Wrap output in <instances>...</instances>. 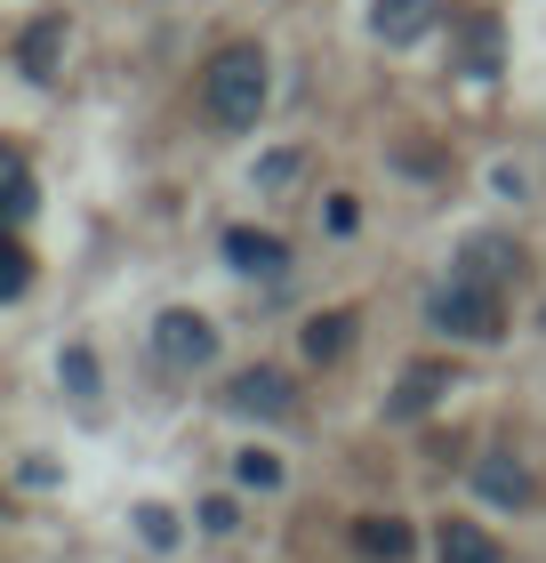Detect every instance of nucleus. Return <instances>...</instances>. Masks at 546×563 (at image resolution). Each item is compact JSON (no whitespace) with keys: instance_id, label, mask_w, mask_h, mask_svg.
Here are the masks:
<instances>
[{"instance_id":"obj_3","label":"nucleus","mask_w":546,"mask_h":563,"mask_svg":"<svg viewBox=\"0 0 546 563\" xmlns=\"http://www.w3.org/2000/svg\"><path fill=\"white\" fill-rule=\"evenodd\" d=\"M153 354H161L169 371H201V363H218V330L186 314V306H169L161 322H153Z\"/></svg>"},{"instance_id":"obj_16","label":"nucleus","mask_w":546,"mask_h":563,"mask_svg":"<svg viewBox=\"0 0 546 563\" xmlns=\"http://www.w3.org/2000/svg\"><path fill=\"white\" fill-rule=\"evenodd\" d=\"M137 531H145V548H177V523H169V507H137Z\"/></svg>"},{"instance_id":"obj_2","label":"nucleus","mask_w":546,"mask_h":563,"mask_svg":"<svg viewBox=\"0 0 546 563\" xmlns=\"http://www.w3.org/2000/svg\"><path fill=\"white\" fill-rule=\"evenodd\" d=\"M426 322H434V330H450V339H475V346H490V339H499V330H506L499 282H475V274L442 282V290L426 298Z\"/></svg>"},{"instance_id":"obj_12","label":"nucleus","mask_w":546,"mask_h":563,"mask_svg":"<svg viewBox=\"0 0 546 563\" xmlns=\"http://www.w3.org/2000/svg\"><path fill=\"white\" fill-rule=\"evenodd\" d=\"M434 395H442V371H410V378H402V395H394V419L434 411Z\"/></svg>"},{"instance_id":"obj_11","label":"nucleus","mask_w":546,"mask_h":563,"mask_svg":"<svg viewBox=\"0 0 546 563\" xmlns=\"http://www.w3.org/2000/svg\"><path fill=\"white\" fill-rule=\"evenodd\" d=\"M475 483H482L490 499H531V475H523V467H506V459H482Z\"/></svg>"},{"instance_id":"obj_5","label":"nucleus","mask_w":546,"mask_h":563,"mask_svg":"<svg viewBox=\"0 0 546 563\" xmlns=\"http://www.w3.org/2000/svg\"><path fill=\"white\" fill-rule=\"evenodd\" d=\"M225 402H233V411H249V419H281V411H290V378L257 363V371H242L225 387Z\"/></svg>"},{"instance_id":"obj_15","label":"nucleus","mask_w":546,"mask_h":563,"mask_svg":"<svg viewBox=\"0 0 546 563\" xmlns=\"http://www.w3.org/2000/svg\"><path fill=\"white\" fill-rule=\"evenodd\" d=\"M65 387H73V395H97V354H89V346L65 354Z\"/></svg>"},{"instance_id":"obj_17","label":"nucleus","mask_w":546,"mask_h":563,"mask_svg":"<svg viewBox=\"0 0 546 563\" xmlns=\"http://www.w3.org/2000/svg\"><path fill=\"white\" fill-rule=\"evenodd\" d=\"M24 282H33V258L9 250V258H0V298H24Z\"/></svg>"},{"instance_id":"obj_10","label":"nucleus","mask_w":546,"mask_h":563,"mask_svg":"<svg viewBox=\"0 0 546 563\" xmlns=\"http://www.w3.org/2000/svg\"><path fill=\"white\" fill-rule=\"evenodd\" d=\"M442 563H506V548L482 523H442Z\"/></svg>"},{"instance_id":"obj_18","label":"nucleus","mask_w":546,"mask_h":563,"mask_svg":"<svg viewBox=\"0 0 546 563\" xmlns=\"http://www.w3.org/2000/svg\"><path fill=\"white\" fill-rule=\"evenodd\" d=\"M290 177H298V153H274V162H257V186H290Z\"/></svg>"},{"instance_id":"obj_9","label":"nucleus","mask_w":546,"mask_h":563,"mask_svg":"<svg viewBox=\"0 0 546 563\" xmlns=\"http://www.w3.org/2000/svg\"><path fill=\"white\" fill-rule=\"evenodd\" d=\"M298 346H305V363H337V354L354 346V314H314L298 330Z\"/></svg>"},{"instance_id":"obj_14","label":"nucleus","mask_w":546,"mask_h":563,"mask_svg":"<svg viewBox=\"0 0 546 563\" xmlns=\"http://www.w3.org/2000/svg\"><path fill=\"white\" fill-rule=\"evenodd\" d=\"M9 218L16 225L33 218V169H24V153H9Z\"/></svg>"},{"instance_id":"obj_13","label":"nucleus","mask_w":546,"mask_h":563,"mask_svg":"<svg viewBox=\"0 0 546 563\" xmlns=\"http://www.w3.org/2000/svg\"><path fill=\"white\" fill-rule=\"evenodd\" d=\"M233 483H249V492H274V483H281V459H274V451H233Z\"/></svg>"},{"instance_id":"obj_8","label":"nucleus","mask_w":546,"mask_h":563,"mask_svg":"<svg viewBox=\"0 0 546 563\" xmlns=\"http://www.w3.org/2000/svg\"><path fill=\"white\" fill-rule=\"evenodd\" d=\"M354 548L370 555V563H402L410 555V523L402 516H361L354 523Z\"/></svg>"},{"instance_id":"obj_1","label":"nucleus","mask_w":546,"mask_h":563,"mask_svg":"<svg viewBox=\"0 0 546 563\" xmlns=\"http://www.w3.org/2000/svg\"><path fill=\"white\" fill-rule=\"evenodd\" d=\"M266 48H218L210 73H201V113L218 121V130H257V113H266Z\"/></svg>"},{"instance_id":"obj_6","label":"nucleus","mask_w":546,"mask_h":563,"mask_svg":"<svg viewBox=\"0 0 546 563\" xmlns=\"http://www.w3.org/2000/svg\"><path fill=\"white\" fill-rule=\"evenodd\" d=\"M225 258L242 266V274H281V266H290V242L266 234V225H233V234H225Z\"/></svg>"},{"instance_id":"obj_4","label":"nucleus","mask_w":546,"mask_h":563,"mask_svg":"<svg viewBox=\"0 0 546 563\" xmlns=\"http://www.w3.org/2000/svg\"><path fill=\"white\" fill-rule=\"evenodd\" d=\"M434 16H442V0H370V33H378L386 48L426 41V33H434Z\"/></svg>"},{"instance_id":"obj_7","label":"nucleus","mask_w":546,"mask_h":563,"mask_svg":"<svg viewBox=\"0 0 546 563\" xmlns=\"http://www.w3.org/2000/svg\"><path fill=\"white\" fill-rule=\"evenodd\" d=\"M57 48H65V16H33L24 41H16V65L33 73V81H48V73H57Z\"/></svg>"}]
</instances>
